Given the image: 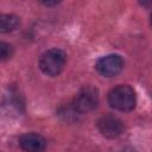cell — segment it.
Listing matches in <instances>:
<instances>
[{
    "label": "cell",
    "mask_w": 152,
    "mask_h": 152,
    "mask_svg": "<svg viewBox=\"0 0 152 152\" xmlns=\"http://www.w3.org/2000/svg\"><path fill=\"white\" fill-rule=\"evenodd\" d=\"M99 104L97 90L93 87L82 88L75 96L72 107L77 113H88L94 110Z\"/></svg>",
    "instance_id": "cell-3"
},
{
    "label": "cell",
    "mask_w": 152,
    "mask_h": 152,
    "mask_svg": "<svg viewBox=\"0 0 152 152\" xmlns=\"http://www.w3.org/2000/svg\"><path fill=\"white\" fill-rule=\"evenodd\" d=\"M108 103L114 109L121 112H129L135 107L137 103L135 91L127 84H120L109 91Z\"/></svg>",
    "instance_id": "cell-1"
},
{
    "label": "cell",
    "mask_w": 152,
    "mask_h": 152,
    "mask_svg": "<svg viewBox=\"0 0 152 152\" xmlns=\"http://www.w3.org/2000/svg\"><path fill=\"white\" fill-rule=\"evenodd\" d=\"M20 25L19 17L14 14H0V33H8L17 30Z\"/></svg>",
    "instance_id": "cell-7"
},
{
    "label": "cell",
    "mask_w": 152,
    "mask_h": 152,
    "mask_svg": "<svg viewBox=\"0 0 152 152\" xmlns=\"http://www.w3.org/2000/svg\"><path fill=\"white\" fill-rule=\"evenodd\" d=\"M97 128L104 137L113 139L122 134L125 126L118 116L113 114H106L97 120Z\"/></svg>",
    "instance_id": "cell-4"
},
{
    "label": "cell",
    "mask_w": 152,
    "mask_h": 152,
    "mask_svg": "<svg viewBox=\"0 0 152 152\" xmlns=\"http://www.w3.org/2000/svg\"><path fill=\"white\" fill-rule=\"evenodd\" d=\"M122 66H124V61L121 56L115 53L101 57L95 65L96 70L104 77H113L118 75L122 70Z\"/></svg>",
    "instance_id": "cell-5"
},
{
    "label": "cell",
    "mask_w": 152,
    "mask_h": 152,
    "mask_svg": "<svg viewBox=\"0 0 152 152\" xmlns=\"http://www.w3.org/2000/svg\"><path fill=\"white\" fill-rule=\"evenodd\" d=\"M13 46L6 42H0V61L10 59L13 56Z\"/></svg>",
    "instance_id": "cell-8"
},
{
    "label": "cell",
    "mask_w": 152,
    "mask_h": 152,
    "mask_svg": "<svg viewBox=\"0 0 152 152\" xmlns=\"http://www.w3.org/2000/svg\"><path fill=\"white\" fill-rule=\"evenodd\" d=\"M66 55L61 49H50L45 51L39 59L40 70L48 76H57L64 69Z\"/></svg>",
    "instance_id": "cell-2"
},
{
    "label": "cell",
    "mask_w": 152,
    "mask_h": 152,
    "mask_svg": "<svg viewBox=\"0 0 152 152\" xmlns=\"http://www.w3.org/2000/svg\"><path fill=\"white\" fill-rule=\"evenodd\" d=\"M19 145L26 152H43L46 147V140L38 133H25L20 137Z\"/></svg>",
    "instance_id": "cell-6"
}]
</instances>
